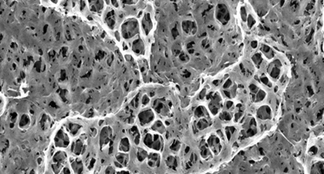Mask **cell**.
Masks as SVG:
<instances>
[{
    "mask_svg": "<svg viewBox=\"0 0 324 174\" xmlns=\"http://www.w3.org/2000/svg\"><path fill=\"white\" fill-rule=\"evenodd\" d=\"M142 27H143V29L145 34L147 35L151 31L152 28H153V23H152V21H151L150 14H146L144 15L143 17V20H142Z\"/></svg>",
    "mask_w": 324,
    "mask_h": 174,
    "instance_id": "cell-8",
    "label": "cell"
},
{
    "mask_svg": "<svg viewBox=\"0 0 324 174\" xmlns=\"http://www.w3.org/2000/svg\"><path fill=\"white\" fill-rule=\"evenodd\" d=\"M138 118H139V122L143 126H144V125L150 123L153 120V118H154V115H153V111L151 110H146L139 113Z\"/></svg>",
    "mask_w": 324,
    "mask_h": 174,
    "instance_id": "cell-6",
    "label": "cell"
},
{
    "mask_svg": "<svg viewBox=\"0 0 324 174\" xmlns=\"http://www.w3.org/2000/svg\"><path fill=\"white\" fill-rule=\"evenodd\" d=\"M262 50H263L264 53H265V55H267L268 58H269V57H270V58H272V52L271 49H270V47L264 46H263V48L262 47Z\"/></svg>",
    "mask_w": 324,
    "mask_h": 174,
    "instance_id": "cell-27",
    "label": "cell"
},
{
    "mask_svg": "<svg viewBox=\"0 0 324 174\" xmlns=\"http://www.w3.org/2000/svg\"><path fill=\"white\" fill-rule=\"evenodd\" d=\"M105 174H116V171H115L114 167L108 166L105 170Z\"/></svg>",
    "mask_w": 324,
    "mask_h": 174,
    "instance_id": "cell-30",
    "label": "cell"
},
{
    "mask_svg": "<svg viewBox=\"0 0 324 174\" xmlns=\"http://www.w3.org/2000/svg\"><path fill=\"white\" fill-rule=\"evenodd\" d=\"M205 111H204V109L203 108H201V107H200V108H198L196 110V111H195V114H196V116H198V117H202L203 115H205Z\"/></svg>",
    "mask_w": 324,
    "mask_h": 174,
    "instance_id": "cell-28",
    "label": "cell"
},
{
    "mask_svg": "<svg viewBox=\"0 0 324 174\" xmlns=\"http://www.w3.org/2000/svg\"><path fill=\"white\" fill-rule=\"evenodd\" d=\"M106 22H107V24H108V27H109L110 28H111V29H113V28H114V26H115V24H116V19H115V14H114V10H110V11H109L107 14V15H106Z\"/></svg>",
    "mask_w": 324,
    "mask_h": 174,
    "instance_id": "cell-14",
    "label": "cell"
},
{
    "mask_svg": "<svg viewBox=\"0 0 324 174\" xmlns=\"http://www.w3.org/2000/svg\"><path fill=\"white\" fill-rule=\"evenodd\" d=\"M81 126L76 123H70L67 126V129L72 135H76L78 133V130L80 129Z\"/></svg>",
    "mask_w": 324,
    "mask_h": 174,
    "instance_id": "cell-20",
    "label": "cell"
},
{
    "mask_svg": "<svg viewBox=\"0 0 324 174\" xmlns=\"http://www.w3.org/2000/svg\"><path fill=\"white\" fill-rule=\"evenodd\" d=\"M139 32V24L137 20L134 18L128 19L121 26V35L124 39H128L135 36Z\"/></svg>",
    "mask_w": 324,
    "mask_h": 174,
    "instance_id": "cell-1",
    "label": "cell"
},
{
    "mask_svg": "<svg viewBox=\"0 0 324 174\" xmlns=\"http://www.w3.org/2000/svg\"><path fill=\"white\" fill-rule=\"evenodd\" d=\"M71 150H72V151H73V153L75 155H80L85 150V145L83 141L81 139H78V140H76L75 142L73 143Z\"/></svg>",
    "mask_w": 324,
    "mask_h": 174,
    "instance_id": "cell-10",
    "label": "cell"
},
{
    "mask_svg": "<svg viewBox=\"0 0 324 174\" xmlns=\"http://www.w3.org/2000/svg\"><path fill=\"white\" fill-rule=\"evenodd\" d=\"M67 160V155L66 153L63 151H59L56 152L53 158V163H59V164H64Z\"/></svg>",
    "mask_w": 324,
    "mask_h": 174,
    "instance_id": "cell-13",
    "label": "cell"
},
{
    "mask_svg": "<svg viewBox=\"0 0 324 174\" xmlns=\"http://www.w3.org/2000/svg\"><path fill=\"white\" fill-rule=\"evenodd\" d=\"M116 159H117V162H118L119 164H121V166H126V165H128L129 157H128V155H127V154L122 152V153H119L117 155Z\"/></svg>",
    "mask_w": 324,
    "mask_h": 174,
    "instance_id": "cell-17",
    "label": "cell"
},
{
    "mask_svg": "<svg viewBox=\"0 0 324 174\" xmlns=\"http://www.w3.org/2000/svg\"><path fill=\"white\" fill-rule=\"evenodd\" d=\"M209 145L211 147V149L213 148V151H219V140L218 138H216L215 137H211L210 140H209Z\"/></svg>",
    "mask_w": 324,
    "mask_h": 174,
    "instance_id": "cell-19",
    "label": "cell"
},
{
    "mask_svg": "<svg viewBox=\"0 0 324 174\" xmlns=\"http://www.w3.org/2000/svg\"><path fill=\"white\" fill-rule=\"evenodd\" d=\"M148 165L151 167H158L160 165V155L156 153L150 154L148 156Z\"/></svg>",
    "mask_w": 324,
    "mask_h": 174,
    "instance_id": "cell-12",
    "label": "cell"
},
{
    "mask_svg": "<svg viewBox=\"0 0 324 174\" xmlns=\"http://www.w3.org/2000/svg\"><path fill=\"white\" fill-rule=\"evenodd\" d=\"M63 173H64V174H71V173H70V170H69L67 168H65V169H64V170H63Z\"/></svg>",
    "mask_w": 324,
    "mask_h": 174,
    "instance_id": "cell-36",
    "label": "cell"
},
{
    "mask_svg": "<svg viewBox=\"0 0 324 174\" xmlns=\"http://www.w3.org/2000/svg\"><path fill=\"white\" fill-rule=\"evenodd\" d=\"M52 168H53V170L55 174H59L63 170V169H62L63 168V165L59 164V163H53Z\"/></svg>",
    "mask_w": 324,
    "mask_h": 174,
    "instance_id": "cell-24",
    "label": "cell"
},
{
    "mask_svg": "<svg viewBox=\"0 0 324 174\" xmlns=\"http://www.w3.org/2000/svg\"><path fill=\"white\" fill-rule=\"evenodd\" d=\"M153 129L155 131H158V132H160V133H163L164 131V126L161 122L158 121L156 122L154 125L153 126Z\"/></svg>",
    "mask_w": 324,
    "mask_h": 174,
    "instance_id": "cell-23",
    "label": "cell"
},
{
    "mask_svg": "<svg viewBox=\"0 0 324 174\" xmlns=\"http://www.w3.org/2000/svg\"><path fill=\"white\" fill-rule=\"evenodd\" d=\"M280 68H277V66H276V64H275V67L270 68V75H271L272 77H273V78L278 77L279 74H280Z\"/></svg>",
    "mask_w": 324,
    "mask_h": 174,
    "instance_id": "cell-26",
    "label": "cell"
},
{
    "mask_svg": "<svg viewBox=\"0 0 324 174\" xmlns=\"http://www.w3.org/2000/svg\"><path fill=\"white\" fill-rule=\"evenodd\" d=\"M71 165L74 173L75 174H82L84 170V165L82 160L79 158H75L71 162Z\"/></svg>",
    "mask_w": 324,
    "mask_h": 174,
    "instance_id": "cell-9",
    "label": "cell"
},
{
    "mask_svg": "<svg viewBox=\"0 0 324 174\" xmlns=\"http://www.w3.org/2000/svg\"><path fill=\"white\" fill-rule=\"evenodd\" d=\"M254 22V21L253 17H251V16H249V17H248V24H249V26H250V27H251V26L253 25Z\"/></svg>",
    "mask_w": 324,
    "mask_h": 174,
    "instance_id": "cell-34",
    "label": "cell"
},
{
    "mask_svg": "<svg viewBox=\"0 0 324 174\" xmlns=\"http://www.w3.org/2000/svg\"><path fill=\"white\" fill-rule=\"evenodd\" d=\"M130 135L133 137V141L135 142V145H139V133L138 129L135 126H133V128L130 129Z\"/></svg>",
    "mask_w": 324,
    "mask_h": 174,
    "instance_id": "cell-18",
    "label": "cell"
},
{
    "mask_svg": "<svg viewBox=\"0 0 324 174\" xmlns=\"http://www.w3.org/2000/svg\"><path fill=\"white\" fill-rule=\"evenodd\" d=\"M179 146H180V143L178 142V141H175L173 143V145H171V148L173 150V151H178V148H179Z\"/></svg>",
    "mask_w": 324,
    "mask_h": 174,
    "instance_id": "cell-31",
    "label": "cell"
},
{
    "mask_svg": "<svg viewBox=\"0 0 324 174\" xmlns=\"http://www.w3.org/2000/svg\"><path fill=\"white\" fill-rule=\"evenodd\" d=\"M207 121H206L205 119H201V120H200V122H198V125H197V126H198V128L200 129H204L205 127H207Z\"/></svg>",
    "mask_w": 324,
    "mask_h": 174,
    "instance_id": "cell-29",
    "label": "cell"
},
{
    "mask_svg": "<svg viewBox=\"0 0 324 174\" xmlns=\"http://www.w3.org/2000/svg\"><path fill=\"white\" fill-rule=\"evenodd\" d=\"M179 56H180L179 58H180V60H182V61L186 62V61H188V60H189V58L187 57V55H186L185 53H181L180 55H179Z\"/></svg>",
    "mask_w": 324,
    "mask_h": 174,
    "instance_id": "cell-32",
    "label": "cell"
},
{
    "mask_svg": "<svg viewBox=\"0 0 324 174\" xmlns=\"http://www.w3.org/2000/svg\"><path fill=\"white\" fill-rule=\"evenodd\" d=\"M229 85H231V81L228 80L227 82H226V84H224V88H228V86Z\"/></svg>",
    "mask_w": 324,
    "mask_h": 174,
    "instance_id": "cell-37",
    "label": "cell"
},
{
    "mask_svg": "<svg viewBox=\"0 0 324 174\" xmlns=\"http://www.w3.org/2000/svg\"><path fill=\"white\" fill-rule=\"evenodd\" d=\"M166 164L168 167L175 170L177 166V160L173 156H168L166 159Z\"/></svg>",
    "mask_w": 324,
    "mask_h": 174,
    "instance_id": "cell-21",
    "label": "cell"
},
{
    "mask_svg": "<svg viewBox=\"0 0 324 174\" xmlns=\"http://www.w3.org/2000/svg\"><path fill=\"white\" fill-rule=\"evenodd\" d=\"M112 133H113L112 129L109 126L104 127L102 129L100 133V145L102 147L109 143V141L111 139Z\"/></svg>",
    "mask_w": 324,
    "mask_h": 174,
    "instance_id": "cell-5",
    "label": "cell"
},
{
    "mask_svg": "<svg viewBox=\"0 0 324 174\" xmlns=\"http://www.w3.org/2000/svg\"><path fill=\"white\" fill-rule=\"evenodd\" d=\"M215 14H216L217 19L223 24H226L229 21L230 16H229V10L227 7L226 6V5H218Z\"/></svg>",
    "mask_w": 324,
    "mask_h": 174,
    "instance_id": "cell-4",
    "label": "cell"
},
{
    "mask_svg": "<svg viewBox=\"0 0 324 174\" xmlns=\"http://www.w3.org/2000/svg\"><path fill=\"white\" fill-rule=\"evenodd\" d=\"M123 3H128V4H134L135 2H137L136 1H122Z\"/></svg>",
    "mask_w": 324,
    "mask_h": 174,
    "instance_id": "cell-35",
    "label": "cell"
},
{
    "mask_svg": "<svg viewBox=\"0 0 324 174\" xmlns=\"http://www.w3.org/2000/svg\"><path fill=\"white\" fill-rule=\"evenodd\" d=\"M130 150V142L127 137L122 138L119 144V151L126 153Z\"/></svg>",
    "mask_w": 324,
    "mask_h": 174,
    "instance_id": "cell-16",
    "label": "cell"
},
{
    "mask_svg": "<svg viewBox=\"0 0 324 174\" xmlns=\"http://www.w3.org/2000/svg\"><path fill=\"white\" fill-rule=\"evenodd\" d=\"M111 3H113V4H114V5H115V6H116V7H118V5H117V3H118V1H112V2H111Z\"/></svg>",
    "mask_w": 324,
    "mask_h": 174,
    "instance_id": "cell-39",
    "label": "cell"
},
{
    "mask_svg": "<svg viewBox=\"0 0 324 174\" xmlns=\"http://www.w3.org/2000/svg\"><path fill=\"white\" fill-rule=\"evenodd\" d=\"M182 28H183V32H185L186 34L189 35H193L196 32V24L194 23V21H183V24H182Z\"/></svg>",
    "mask_w": 324,
    "mask_h": 174,
    "instance_id": "cell-7",
    "label": "cell"
},
{
    "mask_svg": "<svg viewBox=\"0 0 324 174\" xmlns=\"http://www.w3.org/2000/svg\"><path fill=\"white\" fill-rule=\"evenodd\" d=\"M54 143L57 147H61V148L67 147L70 144V139H69L67 133L63 129L58 131L55 136Z\"/></svg>",
    "mask_w": 324,
    "mask_h": 174,
    "instance_id": "cell-3",
    "label": "cell"
},
{
    "mask_svg": "<svg viewBox=\"0 0 324 174\" xmlns=\"http://www.w3.org/2000/svg\"><path fill=\"white\" fill-rule=\"evenodd\" d=\"M143 142L145 145L153 148L156 151H160L163 147V140L160 136L158 135H151L150 133L146 134L143 139Z\"/></svg>",
    "mask_w": 324,
    "mask_h": 174,
    "instance_id": "cell-2",
    "label": "cell"
},
{
    "mask_svg": "<svg viewBox=\"0 0 324 174\" xmlns=\"http://www.w3.org/2000/svg\"><path fill=\"white\" fill-rule=\"evenodd\" d=\"M149 101H150V100H149L148 96H146V95H144L143 97V104L145 105L146 104H148Z\"/></svg>",
    "mask_w": 324,
    "mask_h": 174,
    "instance_id": "cell-33",
    "label": "cell"
},
{
    "mask_svg": "<svg viewBox=\"0 0 324 174\" xmlns=\"http://www.w3.org/2000/svg\"><path fill=\"white\" fill-rule=\"evenodd\" d=\"M117 174H131V173L129 172H128V171H121V172H118Z\"/></svg>",
    "mask_w": 324,
    "mask_h": 174,
    "instance_id": "cell-38",
    "label": "cell"
},
{
    "mask_svg": "<svg viewBox=\"0 0 324 174\" xmlns=\"http://www.w3.org/2000/svg\"><path fill=\"white\" fill-rule=\"evenodd\" d=\"M30 122V119L28 118V116L26 115H24L23 116L21 117V121H20V126L21 127H24V126H28V124Z\"/></svg>",
    "mask_w": 324,
    "mask_h": 174,
    "instance_id": "cell-25",
    "label": "cell"
},
{
    "mask_svg": "<svg viewBox=\"0 0 324 174\" xmlns=\"http://www.w3.org/2000/svg\"><path fill=\"white\" fill-rule=\"evenodd\" d=\"M133 52L136 54H143L144 53V43L142 39H138L133 42L132 45Z\"/></svg>",
    "mask_w": 324,
    "mask_h": 174,
    "instance_id": "cell-11",
    "label": "cell"
},
{
    "mask_svg": "<svg viewBox=\"0 0 324 174\" xmlns=\"http://www.w3.org/2000/svg\"><path fill=\"white\" fill-rule=\"evenodd\" d=\"M89 8L92 11L99 13L103 8V1H89Z\"/></svg>",
    "mask_w": 324,
    "mask_h": 174,
    "instance_id": "cell-15",
    "label": "cell"
},
{
    "mask_svg": "<svg viewBox=\"0 0 324 174\" xmlns=\"http://www.w3.org/2000/svg\"><path fill=\"white\" fill-rule=\"evenodd\" d=\"M146 157H147V152H146L145 150H143V149L139 148V150H138V151H137V158H138V160H139V162H142V161H143Z\"/></svg>",
    "mask_w": 324,
    "mask_h": 174,
    "instance_id": "cell-22",
    "label": "cell"
}]
</instances>
